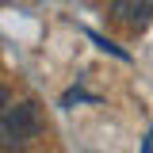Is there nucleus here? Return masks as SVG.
<instances>
[{"label": "nucleus", "instance_id": "1", "mask_svg": "<svg viewBox=\"0 0 153 153\" xmlns=\"http://www.w3.org/2000/svg\"><path fill=\"white\" fill-rule=\"evenodd\" d=\"M38 134H42V115H38L35 100L12 103L8 111L0 115V149L4 153H16L23 146H31Z\"/></svg>", "mask_w": 153, "mask_h": 153}, {"label": "nucleus", "instance_id": "2", "mask_svg": "<svg viewBox=\"0 0 153 153\" xmlns=\"http://www.w3.org/2000/svg\"><path fill=\"white\" fill-rule=\"evenodd\" d=\"M4 103H8V88H0V107H4Z\"/></svg>", "mask_w": 153, "mask_h": 153}]
</instances>
